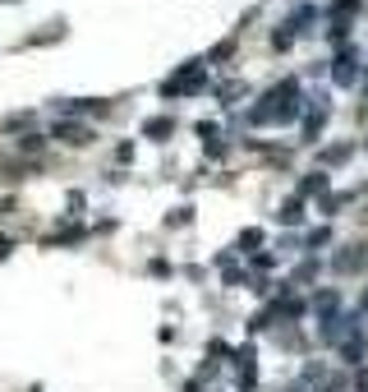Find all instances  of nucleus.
<instances>
[{"instance_id":"20e7f679","label":"nucleus","mask_w":368,"mask_h":392,"mask_svg":"<svg viewBox=\"0 0 368 392\" xmlns=\"http://www.w3.org/2000/svg\"><path fill=\"white\" fill-rule=\"evenodd\" d=\"M336 78H341V83H350V78H355V60H336Z\"/></svg>"},{"instance_id":"f03ea898","label":"nucleus","mask_w":368,"mask_h":392,"mask_svg":"<svg viewBox=\"0 0 368 392\" xmlns=\"http://www.w3.org/2000/svg\"><path fill=\"white\" fill-rule=\"evenodd\" d=\"M56 134L65 139V144H74V148H78V144H92V130H88V125H74V120H60Z\"/></svg>"},{"instance_id":"7ed1b4c3","label":"nucleus","mask_w":368,"mask_h":392,"mask_svg":"<svg viewBox=\"0 0 368 392\" xmlns=\"http://www.w3.org/2000/svg\"><path fill=\"white\" fill-rule=\"evenodd\" d=\"M170 130H175L170 120H147V125H143V134H147V139H166Z\"/></svg>"},{"instance_id":"f257e3e1","label":"nucleus","mask_w":368,"mask_h":392,"mask_svg":"<svg viewBox=\"0 0 368 392\" xmlns=\"http://www.w3.org/2000/svg\"><path fill=\"white\" fill-rule=\"evenodd\" d=\"M189 88H203V65L193 60V65H184L175 78L166 83V97H175V92H189Z\"/></svg>"},{"instance_id":"39448f33","label":"nucleus","mask_w":368,"mask_h":392,"mask_svg":"<svg viewBox=\"0 0 368 392\" xmlns=\"http://www.w3.org/2000/svg\"><path fill=\"white\" fill-rule=\"evenodd\" d=\"M359 392H368V374H359Z\"/></svg>"}]
</instances>
